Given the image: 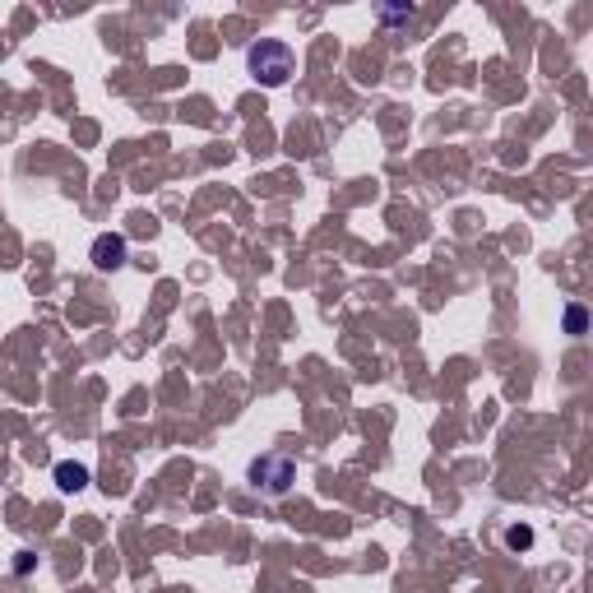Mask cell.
<instances>
[{
  "label": "cell",
  "instance_id": "5b68a950",
  "mask_svg": "<svg viewBox=\"0 0 593 593\" xmlns=\"http://www.w3.org/2000/svg\"><path fill=\"white\" fill-rule=\"evenodd\" d=\"M505 543H510V547H529L533 533L529 529H510V533H505Z\"/></svg>",
  "mask_w": 593,
  "mask_h": 593
},
{
  "label": "cell",
  "instance_id": "6da1fadb",
  "mask_svg": "<svg viewBox=\"0 0 593 593\" xmlns=\"http://www.w3.org/2000/svg\"><path fill=\"white\" fill-rule=\"evenodd\" d=\"M246 70H251L265 89H283V84L297 75V51L278 38H260V42H251V51H246Z\"/></svg>",
  "mask_w": 593,
  "mask_h": 593
},
{
  "label": "cell",
  "instance_id": "3957f363",
  "mask_svg": "<svg viewBox=\"0 0 593 593\" xmlns=\"http://www.w3.org/2000/svg\"><path fill=\"white\" fill-rule=\"evenodd\" d=\"M126 265V237H98L93 241V269L112 274V269Z\"/></svg>",
  "mask_w": 593,
  "mask_h": 593
},
{
  "label": "cell",
  "instance_id": "7a4b0ae2",
  "mask_svg": "<svg viewBox=\"0 0 593 593\" xmlns=\"http://www.w3.org/2000/svg\"><path fill=\"white\" fill-rule=\"evenodd\" d=\"M251 482H255V492L283 496L292 482H297V464H292L288 455H260L251 464Z\"/></svg>",
  "mask_w": 593,
  "mask_h": 593
},
{
  "label": "cell",
  "instance_id": "8992f818",
  "mask_svg": "<svg viewBox=\"0 0 593 593\" xmlns=\"http://www.w3.org/2000/svg\"><path fill=\"white\" fill-rule=\"evenodd\" d=\"M566 329H570V334H580V329H584V311H580V306L566 316Z\"/></svg>",
  "mask_w": 593,
  "mask_h": 593
},
{
  "label": "cell",
  "instance_id": "277c9868",
  "mask_svg": "<svg viewBox=\"0 0 593 593\" xmlns=\"http://www.w3.org/2000/svg\"><path fill=\"white\" fill-rule=\"evenodd\" d=\"M56 487L61 492H84L89 487V464H70V459L56 464Z\"/></svg>",
  "mask_w": 593,
  "mask_h": 593
}]
</instances>
